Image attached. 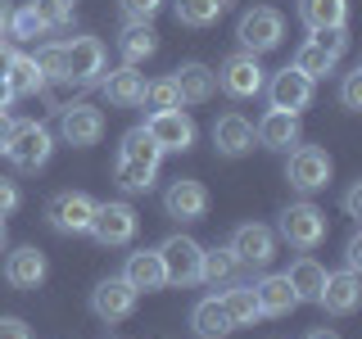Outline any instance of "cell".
<instances>
[{
	"label": "cell",
	"instance_id": "cell-34",
	"mask_svg": "<svg viewBox=\"0 0 362 339\" xmlns=\"http://www.w3.org/2000/svg\"><path fill=\"white\" fill-rule=\"evenodd\" d=\"M141 105L150 109V113H163V109H181V90L173 77H158V82L145 86V95H141Z\"/></svg>",
	"mask_w": 362,
	"mask_h": 339
},
{
	"label": "cell",
	"instance_id": "cell-21",
	"mask_svg": "<svg viewBox=\"0 0 362 339\" xmlns=\"http://www.w3.org/2000/svg\"><path fill=\"white\" fill-rule=\"evenodd\" d=\"M254 299H258V312L263 316H286V312H294L299 308V294L290 290V280H286V271H272V276H263L254 285Z\"/></svg>",
	"mask_w": 362,
	"mask_h": 339
},
{
	"label": "cell",
	"instance_id": "cell-31",
	"mask_svg": "<svg viewBox=\"0 0 362 339\" xmlns=\"http://www.w3.org/2000/svg\"><path fill=\"white\" fill-rule=\"evenodd\" d=\"M118 158H127V163H141V167H154V172H158V163H163V150H158L150 136H145V127H136V131L122 136Z\"/></svg>",
	"mask_w": 362,
	"mask_h": 339
},
{
	"label": "cell",
	"instance_id": "cell-11",
	"mask_svg": "<svg viewBox=\"0 0 362 339\" xmlns=\"http://www.w3.org/2000/svg\"><path fill=\"white\" fill-rule=\"evenodd\" d=\"M136 294L122 276H109V280H100L95 290H90V312L100 316V321H109V326H118V321H127V316L136 312Z\"/></svg>",
	"mask_w": 362,
	"mask_h": 339
},
{
	"label": "cell",
	"instance_id": "cell-4",
	"mask_svg": "<svg viewBox=\"0 0 362 339\" xmlns=\"http://www.w3.org/2000/svg\"><path fill=\"white\" fill-rule=\"evenodd\" d=\"M158 258H163V276L168 285H195L199 280V258H204V244H195L190 235H168L158 244Z\"/></svg>",
	"mask_w": 362,
	"mask_h": 339
},
{
	"label": "cell",
	"instance_id": "cell-28",
	"mask_svg": "<svg viewBox=\"0 0 362 339\" xmlns=\"http://www.w3.org/2000/svg\"><path fill=\"white\" fill-rule=\"evenodd\" d=\"M118 50H122V59L136 68V64H145L158 50V32L150 28V23H127V32L118 37Z\"/></svg>",
	"mask_w": 362,
	"mask_h": 339
},
{
	"label": "cell",
	"instance_id": "cell-20",
	"mask_svg": "<svg viewBox=\"0 0 362 339\" xmlns=\"http://www.w3.org/2000/svg\"><path fill=\"white\" fill-rule=\"evenodd\" d=\"M254 141L263 145V150H290V145H299V118H294V113H281V109H267L263 122L254 127Z\"/></svg>",
	"mask_w": 362,
	"mask_h": 339
},
{
	"label": "cell",
	"instance_id": "cell-32",
	"mask_svg": "<svg viewBox=\"0 0 362 339\" xmlns=\"http://www.w3.org/2000/svg\"><path fill=\"white\" fill-rule=\"evenodd\" d=\"M235 254H231V244H222V249H204V258H199V280H209V285H226V280L235 276Z\"/></svg>",
	"mask_w": 362,
	"mask_h": 339
},
{
	"label": "cell",
	"instance_id": "cell-26",
	"mask_svg": "<svg viewBox=\"0 0 362 339\" xmlns=\"http://www.w3.org/2000/svg\"><path fill=\"white\" fill-rule=\"evenodd\" d=\"M141 95H145V82H141V73H136L132 64H122L118 73L105 77V100H109L113 109H136V105H141Z\"/></svg>",
	"mask_w": 362,
	"mask_h": 339
},
{
	"label": "cell",
	"instance_id": "cell-9",
	"mask_svg": "<svg viewBox=\"0 0 362 339\" xmlns=\"http://www.w3.org/2000/svg\"><path fill=\"white\" fill-rule=\"evenodd\" d=\"M213 77H218V86H222L231 100H254L258 90L267 86V77H263V64H258V54H249V50L231 54V59L222 64V73H213Z\"/></svg>",
	"mask_w": 362,
	"mask_h": 339
},
{
	"label": "cell",
	"instance_id": "cell-14",
	"mask_svg": "<svg viewBox=\"0 0 362 339\" xmlns=\"http://www.w3.org/2000/svg\"><path fill=\"white\" fill-rule=\"evenodd\" d=\"M231 254H235V263H245V267H267L272 258H276V235H272L263 222H245V226H235V235H231Z\"/></svg>",
	"mask_w": 362,
	"mask_h": 339
},
{
	"label": "cell",
	"instance_id": "cell-33",
	"mask_svg": "<svg viewBox=\"0 0 362 339\" xmlns=\"http://www.w3.org/2000/svg\"><path fill=\"white\" fill-rule=\"evenodd\" d=\"M335 64H339V59H335V54H326L322 45H317V41H303V45H299V54H294V64H290V68H299V73L308 77V82H317V77H326V73H331Z\"/></svg>",
	"mask_w": 362,
	"mask_h": 339
},
{
	"label": "cell",
	"instance_id": "cell-18",
	"mask_svg": "<svg viewBox=\"0 0 362 339\" xmlns=\"http://www.w3.org/2000/svg\"><path fill=\"white\" fill-rule=\"evenodd\" d=\"M122 280L136 290V294H154L168 285L163 276V258H158V249H141V254L127 258V267H122Z\"/></svg>",
	"mask_w": 362,
	"mask_h": 339
},
{
	"label": "cell",
	"instance_id": "cell-24",
	"mask_svg": "<svg viewBox=\"0 0 362 339\" xmlns=\"http://www.w3.org/2000/svg\"><path fill=\"white\" fill-rule=\"evenodd\" d=\"M173 82L181 90V105H204V100H213V90H218V77L204 64H181L173 73Z\"/></svg>",
	"mask_w": 362,
	"mask_h": 339
},
{
	"label": "cell",
	"instance_id": "cell-36",
	"mask_svg": "<svg viewBox=\"0 0 362 339\" xmlns=\"http://www.w3.org/2000/svg\"><path fill=\"white\" fill-rule=\"evenodd\" d=\"M5 32H9L14 41H37V37H45L50 28H45V23L37 18V9H32V5H23V9H14V14H9Z\"/></svg>",
	"mask_w": 362,
	"mask_h": 339
},
{
	"label": "cell",
	"instance_id": "cell-22",
	"mask_svg": "<svg viewBox=\"0 0 362 339\" xmlns=\"http://www.w3.org/2000/svg\"><path fill=\"white\" fill-rule=\"evenodd\" d=\"M5 82H9V95H37L45 90V73L37 68L32 54H5Z\"/></svg>",
	"mask_w": 362,
	"mask_h": 339
},
{
	"label": "cell",
	"instance_id": "cell-23",
	"mask_svg": "<svg viewBox=\"0 0 362 339\" xmlns=\"http://www.w3.org/2000/svg\"><path fill=\"white\" fill-rule=\"evenodd\" d=\"M326 271L317 258H299V263H290V271H286V280H290V290L299 294V303H317L322 299V290H326Z\"/></svg>",
	"mask_w": 362,
	"mask_h": 339
},
{
	"label": "cell",
	"instance_id": "cell-45",
	"mask_svg": "<svg viewBox=\"0 0 362 339\" xmlns=\"http://www.w3.org/2000/svg\"><path fill=\"white\" fill-rule=\"evenodd\" d=\"M344 213L349 218H362V181H354V186L344 190Z\"/></svg>",
	"mask_w": 362,
	"mask_h": 339
},
{
	"label": "cell",
	"instance_id": "cell-43",
	"mask_svg": "<svg viewBox=\"0 0 362 339\" xmlns=\"http://www.w3.org/2000/svg\"><path fill=\"white\" fill-rule=\"evenodd\" d=\"M0 339H32V331L18 316H0Z\"/></svg>",
	"mask_w": 362,
	"mask_h": 339
},
{
	"label": "cell",
	"instance_id": "cell-3",
	"mask_svg": "<svg viewBox=\"0 0 362 339\" xmlns=\"http://www.w3.org/2000/svg\"><path fill=\"white\" fill-rule=\"evenodd\" d=\"M95 208H100V203L90 199L86 190H59V195L45 203V218H50V226L64 231V235H86Z\"/></svg>",
	"mask_w": 362,
	"mask_h": 339
},
{
	"label": "cell",
	"instance_id": "cell-29",
	"mask_svg": "<svg viewBox=\"0 0 362 339\" xmlns=\"http://www.w3.org/2000/svg\"><path fill=\"white\" fill-rule=\"evenodd\" d=\"M222 312H226V321L231 326H254L258 316V299H254V285H231L222 294Z\"/></svg>",
	"mask_w": 362,
	"mask_h": 339
},
{
	"label": "cell",
	"instance_id": "cell-8",
	"mask_svg": "<svg viewBox=\"0 0 362 339\" xmlns=\"http://www.w3.org/2000/svg\"><path fill=\"white\" fill-rule=\"evenodd\" d=\"M235 37H240V45H245L249 54H267V50H276V45H281V37H286V18H281L276 9L258 5V9H249V14L240 18Z\"/></svg>",
	"mask_w": 362,
	"mask_h": 339
},
{
	"label": "cell",
	"instance_id": "cell-17",
	"mask_svg": "<svg viewBox=\"0 0 362 339\" xmlns=\"http://www.w3.org/2000/svg\"><path fill=\"white\" fill-rule=\"evenodd\" d=\"M213 145H218V154L226 158H240L254 150V122L240 118V113H222L218 122H213Z\"/></svg>",
	"mask_w": 362,
	"mask_h": 339
},
{
	"label": "cell",
	"instance_id": "cell-1",
	"mask_svg": "<svg viewBox=\"0 0 362 339\" xmlns=\"http://www.w3.org/2000/svg\"><path fill=\"white\" fill-rule=\"evenodd\" d=\"M54 154V136L41 127V122H14L9 131V145H5V158L18 167V172H37V167L50 163Z\"/></svg>",
	"mask_w": 362,
	"mask_h": 339
},
{
	"label": "cell",
	"instance_id": "cell-48",
	"mask_svg": "<svg viewBox=\"0 0 362 339\" xmlns=\"http://www.w3.org/2000/svg\"><path fill=\"white\" fill-rule=\"evenodd\" d=\"M9 14H14V5H9V0H0V32H5V23H9Z\"/></svg>",
	"mask_w": 362,
	"mask_h": 339
},
{
	"label": "cell",
	"instance_id": "cell-30",
	"mask_svg": "<svg viewBox=\"0 0 362 339\" xmlns=\"http://www.w3.org/2000/svg\"><path fill=\"white\" fill-rule=\"evenodd\" d=\"M226 5H231V0H177L173 14H177V23H186V28H213V23L226 14Z\"/></svg>",
	"mask_w": 362,
	"mask_h": 339
},
{
	"label": "cell",
	"instance_id": "cell-12",
	"mask_svg": "<svg viewBox=\"0 0 362 339\" xmlns=\"http://www.w3.org/2000/svg\"><path fill=\"white\" fill-rule=\"evenodd\" d=\"M59 136L73 150H90V145H100V136H105V113L95 105H68L59 113Z\"/></svg>",
	"mask_w": 362,
	"mask_h": 339
},
{
	"label": "cell",
	"instance_id": "cell-44",
	"mask_svg": "<svg viewBox=\"0 0 362 339\" xmlns=\"http://www.w3.org/2000/svg\"><path fill=\"white\" fill-rule=\"evenodd\" d=\"M344 267H349V271L362 267V235H358V231L349 235V244H344Z\"/></svg>",
	"mask_w": 362,
	"mask_h": 339
},
{
	"label": "cell",
	"instance_id": "cell-35",
	"mask_svg": "<svg viewBox=\"0 0 362 339\" xmlns=\"http://www.w3.org/2000/svg\"><path fill=\"white\" fill-rule=\"evenodd\" d=\"M113 181H118L127 195H141V190L154 186V167H141V163H127V158H118V163H113Z\"/></svg>",
	"mask_w": 362,
	"mask_h": 339
},
{
	"label": "cell",
	"instance_id": "cell-38",
	"mask_svg": "<svg viewBox=\"0 0 362 339\" xmlns=\"http://www.w3.org/2000/svg\"><path fill=\"white\" fill-rule=\"evenodd\" d=\"M32 59H37V68H41L45 77L64 82V45H41V50L32 54Z\"/></svg>",
	"mask_w": 362,
	"mask_h": 339
},
{
	"label": "cell",
	"instance_id": "cell-49",
	"mask_svg": "<svg viewBox=\"0 0 362 339\" xmlns=\"http://www.w3.org/2000/svg\"><path fill=\"white\" fill-rule=\"evenodd\" d=\"M308 339H339L335 331H308Z\"/></svg>",
	"mask_w": 362,
	"mask_h": 339
},
{
	"label": "cell",
	"instance_id": "cell-46",
	"mask_svg": "<svg viewBox=\"0 0 362 339\" xmlns=\"http://www.w3.org/2000/svg\"><path fill=\"white\" fill-rule=\"evenodd\" d=\"M9 131H14V118L0 113V154H5V145H9Z\"/></svg>",
	"mask_w": 362,
	"mask_h": 339
},
{
	"label": "cell",
	"instance_id": "cell-37",
	"mask_svg": "<svg viewBox=\"0 0 362 339\" xmlns=\"http://www.w3.org/2000/svg\"><path fill=\"white\" fill-rule=\"evenodd\" d=\"M32 9H37V18L45 28H64V23H73L77 0H32Z\"/></svg>",
	"mask_w": 362,
	"mask_h": 339
},
{
	"label": "cell",
	"instance_id": "cell-10",
	"mask_svg": "<svg viewBox=\"0 0 362 339\" xmlns=\"http://www.w3.org/2000/svg\"><path fill=\"white\" fill-rule=\"evenodd\" d=\"M145 136H150L163 154H186L190 145H195V122L181 109H163V113H150V118H145Z\"/></svg>",
	"mask_w": 362,
	"mask_h": 339
},
{
	"label": "cell",
	"instance_id": "cell-7",
	"mask_svg": "<svg viewBox=\"0 0 362 339\" xmlns=\"http://www.w3.org/2000/svg\"><path fill=\"white\" fill-rule=\"evenodd\" d=\"M100 73H105V45H100V37H73L64 45V82L90 86V82H100Z\"/></svg>",
	"mask_w": 362,
	"mask_h": 339
},
{
	"label": "cell",
	"instance_id": "cell-15",
	"mask_svg": "<svg viewBox=\"0 0 362 339\" xmlns=\"http://www.w3.org/2000/svg\"><path fill=\"white\" fill-rule=\"evenodd\" d=\"M267 100H272V109L299 118V113L313 105V82L299 73V68H281V73L267 82Z\"/></svg>",
	"mask_w": 362,
	"mask_h": 339
},
{
	"label": "cell",
	"instance_id": "cell-2",
	"mask_svg": "<svg viewBox=\"0 0 362 339\" xmlns=\"http://www.w3.org/2000/svg\"><path fill=\"white\" fill-rule=\"evenodd\" d=\"M276 231H281V240H286L290 249H299V254H308V249H317L326 240V213L317 208V203H290L286 213H281V222H276Z\"/></svg>",
	"mask_w": 362,
	"mask_h": 339
},
{
	"label": "cell",
	"instance_id": "cell-5",
	"mask_svg": "<svg viewBox=\"0 0 362 339\" xmlns=\"http://www.w3.org/2000/svg\"><path fill=\"white\" fill-rule=\"evenodd\" d=\"M286 181H290L294 190H303V195L326 190V186H331V154L317 150V145H299V150H290Z\"/></svg>",
	"mask_w": 362,
	"mask_h": 339
},
{
	"label": "cell",
	"instance_id": "cell-16",
	"mask_svg": "<svg viewBox=\"0 0 362 339\" xmlns=\"http://www.w3.org/2000/svg\"><path fill=\"white\" fill-rule=\"evenodd\" d=\"M45 271H50V263H45V254L32 249V244H23V249H14V254L5 258V280L14 290H37L45 280Z\"/></svg>",
	"mask_w": 362,
	"mask_h": 339
},
{
	"label": "cell",
	"instance_id": "cell-25",
	"mask_svg": "<svg viewBox=\"0 0 362 339\" xmlns=\"http://www.w3.org/2000/svg\"><path fill=\"white\" fill-rule=\"evenodd\" d=\"M299 18L308 32H331L349 23V0H299Z\"/></svg>",
	"mask_w": 362,
	"mask_h": 339
},
{
	"label": "cell",
	"instance_id": "cell-39",
	"mask_svg": "<svg viewBox=\"0 0 362 339\" xmlns=\"http://www.w3.org/2000/svg\"><path fill=\"white\" fill-rule=\"evenodd\" d=\"M339 105H344L349 113H358V109H362V68L344 73V82H339Z\"/></svg>",
	"mask_w": 362,
	"mask_h": 339
},
{
	"label": "cell",
	"instance_id": "cell-40",
	"mask_svg": "<svg viewBox=\"0 0 362 339\" xmlns=\"http://www.w3.org/2000/svg\"><path fill=\"white\" fill-rule=\"evenodd\" d=\"M122 14H127V23H150L158 9H163V0H118Z\"/></svg>",
	"mask_w": 362,
	"mask_h": 339
},
{
	"label": "cell",
	"instance_id": "cell-42",
	"mask_svg": "<svg viewBox=\"0 0 362 339\" xmlns=\"http://www.w3.org/2000/svg\"><path fill=\"white\" fill-rule=\"evenodd\" d=\"M23 203V195H18V186L9 177H0V218H9V213H14Z\"/></svg>",
	"mask_w": 362,
	"mask_h": 339
},
{
	"label": "cell",
	"instance_id": "cell-13",
	"mask_svg": "<svg viewBox=\"0 0 362 339\" xmlns=\"http://www.w3.org/2000/svg\"><path fill=\"white\" fill-rule=\"evenodd\" d=\"M163 213L177 218V222H199L204 213H209V190H204V181L177 177L173 186L163 190Z\"/></svg>",
	"mask_w": 362,
	"mask_h": 339
},
{
	"label": "cell",
	"instance_id": "cell-19",
	"mask_svg": "<svg viewBox=\"0 0 362 339\" xmlns=\"http://www.w3.org/2000/svg\"><path fill=\"white\" fill-rule=\"evenodd\" d=\"M358 299H362V280H358V271H335V276H326V290H322V308L331 312V316H349L358 308Z\"/></svg>",
	"mask_w": 362,
	"mask_h": 339
},
{
	"label": "cell",
	"instance_id": "cell-41",
	"mask_svg": "<svg viewBox=\"0 0 362 339\" xmlns=\"http://www.w3.org/2000/svg\"><path fill=\"white\" fill-rule=\"evenodd\" d=\"M313 41L322 45L326 54H335V59H339V54L349 50V32H344V28H331V32H313Z\"/></svg>",
	"mask_w": 362,
	"mask_h": 339
},
{
	"label": "cell",
	"instance_id": "cell-6",
	"mask_svg": "<svg viewBox=\"0 0 362 339\" xmlns=\"http://www.w3.org/2000/svg\"><path fill=\"white\" fill-rule=\"evenodd\" d=\"M136 226H141L136 208L122 203V199H113V203H100V208H95V218H90V235H95L105 249H118V244L136 240Z\"/></svg>",
	"mask_w": 362,
	"mask_h": 339
},
{
	"label": "cell",
	"instance_id": "cell-50",
	"mask_svg": "<svg viewBox=\"0 0 362 339\" xmlns=\"http://www.w3.org/2000/svg\"><path fill=\"white\" fill-rule=\"evenodd\" d=\"M5 240H9V231H5V218H0V249H5Z\"/></svg>",
	"mask_w": 362,
	"mask_h": 339
},
{
	"label": "cell",
	"instance_id": "cell-27",
	"mask_svg": "<svg viewBox=\"0 0 362 339\" xmlns=\"http://www.w3.org/2000/svg\"><path fill=\"white\" fill-rule=\"evenodd\" d=\"M190 326H195V335L199 339H222V335H231L235 326L226 321V312H222V299L213 294V299H199L195 303V312H190Z\"/></svg>",
	"mask_w": 362,
	"mask_h": 339
},
{
	"label": "cell",
	"instance_id": "cell-47",
	"mask_svg": "<svg viewBox=\"0 0 362 339\" xmlns=\"http://www.w3.org/2000/svg\"><path fill=\"white\" fill-rule=\"evenodd\" d=\"M9 105H14V95H9V82H5V73H0V113H5Z\"/></svg>",
	"mask_w": 362,
	"mask_h": 339
}]
</instances>
